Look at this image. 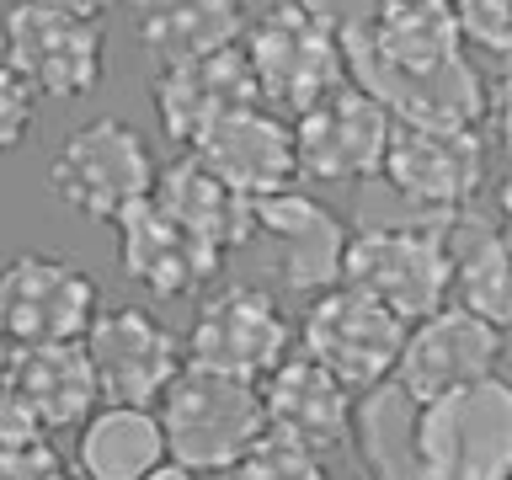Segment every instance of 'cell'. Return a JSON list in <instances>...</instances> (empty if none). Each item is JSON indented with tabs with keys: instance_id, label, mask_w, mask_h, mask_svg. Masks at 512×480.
<instances>
[{
	"instance_id": "cell-1",
	"label": "cell",
	"mask_w": 512,
	"mask_h": 480,
	"mask_svg": "<svg viewBox=\"0 0 512 480\" xmlns=\"http://www.w3.org/2000/svg\"><path fill=\"white\" fill-rule=\"evenodd\" d=\"M150 411L160 422V438H166V459L192 475H230V464L267 427L262 395L251 379L214 374L198 363L176 368Z\"/></svg>"
},
{
	"instance_id": "cell-2",
	"label": "cell",
	"mask_w": 512,
	"mask_h": 480,
	"mask_svg": "<svg viewBox=\"0 0 512 480\" xmlns=\"http://www.w3.org/2000/svg\"><path fill=\"white\" fill-rule=\"evenodd\" d=\"M240 54L256 80V102L278 118H299L320 96L347 86L342 43L304 0H278L240 32Z\"/></svg>"
},
{
	"instance_id": "cell-3",
	"label": "cell",
	"mask_w": 512,
	"mask_h": 480,
	"mask_svg": "<svg viewBox=\"0 0 512 480\" xmlns=\"http://www.w3.org/2000/svg\"><path fill=\"white\" fill-rule=\"evenodd\" d=\"M507 470L512 390L502 374H486L416 406V475L422 480H507Z\"/></svg>"
},
{
	"instance_id": "cell-4",
	"label": "cell",
	"mask_w": 512,
	"mask_h": 480,
	"mask_svg": "<svg viewBox=\"0 0 512 480\" xmlns=\"http://www.w3.org/2000/svg\"><path fill=\"white\" fill-rule=\"evenodd\" d=\"M160 160L150 139L123 118H91L54 150L48 192L91 224H118L134 203L150 198Z\"/></svg>"
},
{
	"instance_id": "cell-5",
	"label": "cell",
	"mask_w": 512,
	"mask_h": 480,
	"mask_svg": "<svg viewBox=\"0 0 512 480\" xmlns=\"http://www.w3.org/2000/svg\"><path fill=\"white\" fill-rule=\"evenodd\" d=\"M0 64L32 96L75 102V96H91L107 75V27L102 16L48 11L16 0L0 22Z\"/></svg>"
},
{
	"instance_id": "cell-6",
	"label": "cell",
	"mask_w": 512,
	"mask_h": 480,
	"mask_svg": "<svg viewBox=\"0 0 512 480\" xmlns=\"http://www.w3.org/2000/svg\"><path fill=\"white\" fill-rule=\"evenodd\" d=\"M496 150L480 128H406L390 123L379 182L427 214H454L486 198Z\"/></svg>"
},
{
	"instance_id": "cell-7",
	"label": "cell",
	"mask_w": 512,
	"mask_h": 480,
	"mask_svg": "<svg viewBox=\"0 0 512 480\" xmlns=\"http://www.w3.org/2000/svg\"><path fill=\"white\" fill-rule=\"evenodd\" d=\"M342 70L347 80L358 86L363 96L390 112V123H406V128H480L486 118V96H491V80L470 64V54L443 64V70H390L368 54L363 32L352 27L342 32Z\"/></svg>"
},
{
	"instance_id": "cell-8",
	"label": "cell",
	"mask_w": 512,
	"mask_h": 480,
	"mask_svg": "<svg viewBox=\"0 0 512 480\" xmlns=\"http://www.w3.org/2000/svg\"><path fill=\"white\" fill-rule=\"evenodd\" d=\"M283 352H294V326H288L278 294L262 283H224L198 299V315H192L182 342V363L256 384Z\"/></svg>"
},
{
	"instance_id": "cell-9",
	"label": "cell",
	"mask_w": 512,
	"mask_h": 480,
	"mask_svg": "<svg viewBox=\"0 0 512 480\" xmlns=\"http://www.w3.org/2000/svg\"><path fill=\"white\" fill-rule=\"evenodd\" d=\"M400 342H406V320L347 283H331L320 294H310V310L299 320V352L315 358L352 395L390 379Z\"/></svg>"
},
{
	"instance_id": "cell-10",
	"label": "cell",
	"mask_w": 512,
	"mask_h": 480,
	"mask_svg": "<svg viewBox=\"0 0 512 480\" xmlns=\"http://www.w3.org/2000/svg\"><path fill=\"white\" fill-rule=\"evenodd\" d=\"M96 310H102L96 278L70 256L22 251L0 267V342L6 347L80 342Z\"/></svg>"
},
{
	"instance_id": "cell-11",
	"label": "cell",
	"mask_w": 512,
	"mask_h": 480,
	"mask_svg": "<svg viewBox=\"0 0 512 480\" xmlns=\"http://www.w3.org/2000/svg\"><path fill=\"white\" fill-rule=\"evenodd\" d=\"M96 374V395L102 406H155V395L171 384L182 368V342L160 315L144 304H112L96 310L86 336H80Z\"/></svg>"
},
{
	"instance_id": "cell-12",
	"label": "cell",
	"mask_w": 512,
	"mask_h": 480,
	"mask_svg": "<svg viewBox=\"0 0 512 480\" xmlns=\"http://www.w3.org/2000/svg\"><path fill=\"white\" fill-rule=\"evenodd\" d=\"M251 240L262 246L267 278L288 294H320L342 278L347 224L320 198H304L299 187L251 203Z\"/></svg>"
},
{
	"instance_id": "cell-13",
	"label": "cell",
	"mask_w": 512,
	"mask_h": 480,
	"mask_svg": "<svg viewBox=\"0 0 512 480\" xmlns=\"http://www.w3.org/2000/svg\"><path fill=\"white\" fill-rule=\"evenodd\" d=\"M288 128H294V166L304 182H368L379 176L390 112L347 80L299 118H288Z\"/></svg>"
},
{
	"instance_id": "cell-14",
	"label": "cell",
	"mask_w": 512,
	"mask_h": 480,
	"mask_svg": "<svg viewBox=\"0 0 512 480\" xmlns=\"http://www.w3.org/2000/svg\"><path fill=\"white\" fill-rule=\"evenodd\" d=\"M502 347H507L502 326H486L480 315L443 304V310H432L416 326H406V342H400L390 379L422 406L432 395L464 390V384L496 374L502 368Z\"/></svg>"
},
{
	"instance_id": "cell-15",
	"label": "cell",
	"mask_w": 512,
	"mask_h": 480,
	"mask_svg": "<svg viewBox=\"0 0 512 480\" xmlns=\"http://www.w3.org/2000/svg\"><path fill=\"white\" fill-rule=\"evenodd\" d=\"M112 230H118V267L128 272V283H139L155 299L203 294V288H214L224 267V256L192 235L187 224H176L155 198L134 203Z\"/></svg>"
},
{
	"instance_id": "cell-16",
	"label": "cell",
	"mask_w": 512,
	"mask_h": 480,
	"mask_svg": "<svg viewBox=\"0 0 512 480\" xmlns=\"http://www.w3.org/2000/svg\"><path fill=\"white\" fill-rule=\"evenodd\" d=\"M150 96H155L160 134H166L171 144H182V150H192V144H198L214 123L230 118V112L262 107V102H256V80L246 70L240 43L219 48V54H203V59L155 70Z\"/></svg>"
},
{
	"instance_id": "cell-17",
	"label": "cell",
	"mask_w": 512,
	"mask_h": 480,
	"mask_svg": "<svg viewBox=\"0 0 512 480\" xmlns=\"http://www.w3.org/2000/svg\"><path fill=\"white\" fill-rule=\"evenodd\" d=\"M192 160H203L224 187H235L246 203H262L272 192H288L299 182L294 166V128L288 118L267 107H240L224 123H214L208 134L187 150Z\"/></svg>"
},
{
	"instance_id": "cell-18",
	"label": "cell",
	"mask_w": 512,
	"mask_h": 480,
	"mask_svg": "<svg viewBox=\"0 0 512 480\" xmlns=\"http://www.w3.org/2000/svg\"><path fill=\"white\" fill-rule=\"evenodd\" d=\"M256 395H262V411H267V427H283L294 432L299 443L331 448L347 443V427H352V390L336 384L326 368L304 352H283L278 363L256 379Z\"/></svg>"
},
{
	"instance_id": "cell-19",
	"label": "cell",
	"mask_w": 512,
	"mask_h": 480,
	"mask_svg": "<svg viewBox=\"0 0 512 480\" xmlns=\"http://www.w3.org/2000/svg\"><path fill=\"white\" fill-rule=\"evenodd\" d=\"M0 379L16 390V400L32 411L43 432H70L102 406L96 374L80 342H43V347H6Z\"/></svg>"
},
{
	"instance_id": "cell-20",
	"label": "cell",
	"mask_w": 512,
	"mask_h": 480,
	"mask_svg": "<svg viewBox=\"0 0 512 480\" xmlns=\"http://www.w3.org/2000/svg\"><path fill=\"white\" fill-rule=\"evenodd\" d=\"M507 235L502 219L486 214L480 203L459 208L448 224V304L480 315L486 326H507Z\"/></svg>"
},
{
	"instance_id": "cell-21",
	"label": "cell",
	"mask_w": 512,
	"mask_h": 480,
	"mask_svg": "<svg viewBox=\"0 0 512 480\" xmlns=\"http://www.w3.org/2000/svg\"><path fill=\"white\" fill-rule=\"evenodd\" d=\"M150 198L166 208L176 224H187L198 240H208L219 256L251 246V203L240 198L235 187H224L203 160L176 155L171 166H160Z\"/></svg>"
},
{
	"instance_id": "cell-22",
	"label": "cell",
	"mask_w": 512,
	"mask_h": 480,
	"mask_svg": "<svg viewBox=\"0 0 512 480\" xmlns=\"http://www.w3.org/2000/svg\"><path fill=\"white\" fill-rule=\"evenodd\" d=\"M246 32L240 0H139V43L155 70L235 48Z\"/></svg>"
},
{
	"instance_id": "cell-23",
	"label": "cell",
	"mask_w": 512,
	"mask_h": 480,
	"mask_svg": "<svg viewBox=\"0 0 512 480\" xmlns=\"http://www.w3.org/2000/svg\"><path fill=\"white\" fill-rule=\"evenodd\" d=\"M358 32L368 54L390 70H443V64L464 59V43L443 0H379L368 27Z\"/></svg>"
},
{
	"instance_id": "cell-24",
	"label": "cell",
	"mask_w": 512,
	"mask_h": 480,
	"mask_svg": "<svg viewBox=\"0 0 512 480\" xmlns=\"http://www.w3.org/2000/svg\"><path fill=\"white\" fill-rule=\"evenodd\" d=\"M347 443L363 454L368 480H422L416 475V400L395 379H379L352 395Z\"/></svg>"
},
{
	"instance_id": "cell-25",
	"label": "cell",
	"mask_w": 512,
	"mask_h": 480,
	"mask_svg": "<svg viewBox=\"0 0 512 480\" xmlns=\"http://www.w3.org/2000/svg\"><path fill=\"white\" fill-rule=\"evenodd\" d=\"M166 459V438L150 406H96L80 422L75 470L91 480H139Z\"/></svg>"
},
{
	"instance_id": "cell-26",
	"label": "cell",
	"mask_w": 512,
	"mask_h": 480,
	"mask_svg": "<svg viewBox=\"0 0 512 480\" xmlns=\"http://www.w3.org/2000/svg\"><path fill=\"white\" fill-rule=\"evenodd\" d=\"M230 480H331V464L320 448L299 443L283 427H262L256 443L230 464Z\"/></svg>"
},
{
	"instance_id": "cell-27",
	"label": "cell",
	"mask_w": 512,
	"mask_h": 480,
	"mask_svg": "<svg viewBox=\"0 0 512 480\" xmlns=\"http://www.w3.org/2000/svg\"><path fill=\"white\" fill-rule=\"evenodd\" d=\"M448 16H454V32L464 48H480V54L502 59L512 48V16L507 0H443Z\"/></svg>"
},
{
	"instance_id": "cell-28",
	"label": "cell",
	"mask_w": 512,
	"mask_h": 480,
	"mask_svg": "<svg viewBox=\"0 0 512 480\" xmlns=\"http://www.w3.org/2000/svg\"><path fill=\"white\" fill-rule=\"evenodd\" d=\"M32 118H38V96L0 64V155L22 150L32 134Z\"/></svg>"
},
{
	"instance_id": "cell-29",
	"label": "cell",
	"mask_w": 512,
	"mask_h": 480,
	"mask_svg": "<svg viewBox=\"0 0 512 480\" xmlns=\"http://www.w3.org/2000/svg\"><path fill=\"white\" fill-rule=\"evenodd\" d=\"M48 432L32 422V411L16 400V390L0 379V448H27V443H43Z\"/></svg>"
},
{
	"instance_id": "cell-30",
	"label": "cell",
	"mask_w": 512,
	"mask_h": 480,
	"mask_svg": "<svg viewBox=\"0 0 512 480\" xmlns=\"http://www.w3.org/2000/svg\"><path fill=\"white\" fill-rule=\"evenodd\" d=\"M59 464V454L43 443H27V448H0V480H43L48 470Z\"/></svg>"
},
{
	"instance_id": "cell-31",
	"label": "cell",
	"mask_w": 512,
	"mask_h": 480,
	"mask_svg": "<svg viewBox=\"0 0 512 480\" xmlns=\"http://www.w3.org/2000/svg\"><path fill=\"white\" fill-rule=\"evenodd\" d=\"M22 6H48V11H75V16H107L112 0H22Z\"/></svg>"
},
{
	"instance_id": "cell-32",
	"label": "cell",
	"mask_w": 512,
	"mask_h": 480,
	"mask_svg": "<svg viewBox=\"0 0 512 480\" xmlns=\"http://www.w3.org/2000/svg\"><path fill=\"white\" fill-rule=\"evenodd\" d=\"M139 480H198V475H192V470H182V464H171V459H160L155 470H144Z\"/></svg>"
},
{
	"instance_id": "cell-33",
	"label": "cell",
	"mask_w": 512,
	"mask_h": 480,
	"mask_svg": "<svg viewBox=\"0 0 512 480\" xmlns=\"http://www.w3.org/2000/svg\"><path fill=\"white\" fill-rule=\"evenodd\" d=\"M43 480H91V475H80L75 464H54V470H48Z\"/></svg>"
},
{
	"instance_id": "cell-34",
	"label": "cell",
	"mask_w": 512,
	"mask_h": 480,
	"mask_svg": "<svg viewBox=\"0 0 512 480\" xmlns=\"http://www.w3.org/2000/svg\"><path fill=\"white\" fill-rule=\"evenodd\" d=\"M331 480H368V475H363V470H358V475H331Z\"/></svg>"
},
{
	"instance_id": "cell-35",
	"label": "cell",
	"mask_w": 512,
	"mask_h": 480,
	"mask_svg": "<svg viewBox=\"0 0 512 480\" xmlns=\"http://www.w3.org/2000/svg\"><path fill=\"white\" fill-rule=\"evenodd\" d=\"M0 363H6V342H0Z\"/></svg>"
}]
</instances>
